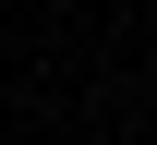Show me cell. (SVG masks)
Listing matches in <instances>:
<instances>
[]
</instances>
